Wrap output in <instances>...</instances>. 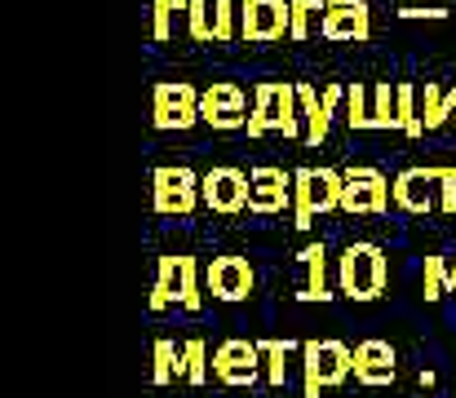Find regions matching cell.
Instances as JSON below:
<instances>
[{
    "label": "cell",
    "mask_w": 456,
    "mask_h": 398,
    "mask_svg": "<svg viewBox=\"0 0 456 398\" xmlns=\"http://www.w3.org/2000/svg\"><path fill=\"white\" fill-rule=\"evenodd\" d=\"M266 133L305 137L302 102H297V85H293V80H262V85L253 89V116H248V137H266Z\"/></svg>",
    "instance_id": "cell-1"
},
{
    "label": "cell",
    "mask_w": 456,
    "mask_h": 398,
    "mask_svg": "<svg viewBox=\"0 0 456 398\" xmlns=\"http://www.w3.org/2000/svg\"><path fill=\"white\" fill-rule=\"evenodd\" d=\"M390 283V262L377 244L359 240V244H346V253L337 257V288L341 296L350 301H377Z\"/></svg>",
    "instance_id": "cell-2"
},
{
    "label": "cell",
    "mask_w": 456,
    "mask_h": 398,
    "mask_svg": "<svg viewBox=\"0 0 456 398\" xmlns=\"http://www.w3.org/2000/svg\"><path fill=\"white\" fill-rule=\"evenodd\" d=\"M341 195H346L341 168H297L293 173V226L310 231L314 217L341 208Z\"/></svg>",
    "instance_id": "cell-3"
},
{
    "label": "cell",
    "mask_w": 456,
    "mask_h": 398,
    "mask_svg": "<svg viewBox=\"0 0 456 398\" xmlns=\"http://www.w3.org/2000/svg\"><path fill=\"white\" fill-rule=\"evenodd\" d=\"M354 377V350L346 341H302V390L319 398L332 386H346Z\"/></svg>",
    "instance_id": "cell-4"
},
{
    "label": "cell",
    "mask_w": 456,
    "mask_h": 398,
    "mask_svg": "<svg viewBox=\"0 0 456 398\" xmlns=\"http://www.w3.org/2000/svg\"><path fill=\"white\" fill-rule=\"evenodd\" d=\"M200 177H204V173H195V168H186V164H159L151 173L155 213H164V217H191V213L204 204Z\"/></svg>",
    "instance_id": "cell-5"
},
{
    "label": "cell",
    "mask_w": 456,
    "mask_h": 398,
    "mask_svg": "<svg viewBox=\"0 0 456 398\" xmlns=\"http://www.w3.org/2000/svg\"><path fill=\"white\" fill-rule=\"evenodd\" d=\"M151 125L159 133H186L200 120V89L186 80H159L151 93Z\"/></svg>",
    "instance_id": "cell-6"
},
{
    "label": "cell",
    "mask_w": 456,
    "mask_h": 398,
    "mask_svg": "<svg viewBox=\"0 0 456 398\" xmlns=\"http://www.w3.org/2000/svg\"><path fill=\"white\" fill-rule=\"evenodd\" d=\"M346 173V195H341V213L359 217V213H372V217H386L390 204H395V182H386L381 168L372 164H354V168H341Z\"/></svg>",
    "instance_id": "cell-7"
},
{
    "label": "cell",
    "mask_w": 456,
    "mask_h": 398,
    "mask_svg": "<svg viewBox=\"0 0 456 398\" xmlns=\"http://www.w3.org/2000/svg\"><path fill=\"white\" fill-rule=\"evenodd\" d=\"M293 31V0H240V40L271 45Z\"/></svg>",
    "instance_id": "cell-8"
},
{
    "label": "cell",
    "mask_w": 456,
    "mask_h": 398,
    "mask_svg": "<svg viewBox=\"0 0 456 398\" xmlns=\"http://www.w3.org/2000/svg\"><path fill=\"white\" fill-rule=\"evenodd\" d=\"M248 102H244V89L235 80H213L204 93H200V120L217 133H235L248 129Z\"/></svg>",
    "instance_id": "cell-9"
},
{
    "label": "cell",
    "mask_w": 456,
    "mask_h": 398,
    "mask_svg": "<svg viewBox=\"0 0 456 398\" xmlns=\"http://www.w3.org/2000/svg\"><path fill=\"white\" fill-rule=\"evenodd\" d=\"M213 377H217L222 386H235V390L257 386V377H266V368H262V345H257V341H244V337L222 341V345L213 350Z\"/></svg>",
    "instance_id": "cell-10"
},
{
    "label": "cell",
    "mask_w": 456,
    "mask_h": 398,
    "mask_svg": "<svg viewBox=\"0 0 456 398\" xmlns=\"http://www.w3.org/2000/svg\"><path fill=\"white\" fill-rule=\"evenodd\" d=\"M200 191H204V208H208V213L235 217V213L248 208V173L235 168V164H213V168L200 177Z\"/></svg>",
    "instance_id": "cell-11"
},
{
    "label": "cell",
    "mask_w": 456,
    "mask_h": 398,
    "mask_svg": "<svg viewBox=\"0 0 456 398\" xmlns=\"http://www.w3.org/2000/svg\"><path fill=\"white\" fill-rule=\"evenodd\" d=\"M257 288V270L248 265V257L222 253L204 265V292H213L217 301H248Z\"/></svg>",
    "instance_id": "cell-12"
},
{
    "label": "cell",
    "mask_w": 456,
    "mask_h": 398,
    "mask_svg": "<svg viewBox=\"0 0 456 398\" xmlns=\"http://www.w3.org/2000/svg\"><path fill=\"white\" fill-rule=\"evenodd\" d=\"M297 102H302V120H305L302 142L319 146V142H328V133H332V116L346 107V85H328V89L319 93L314 85L297 80Z\"/></svg>",
    "instance_id": "cell-13"
},
{
    "label": "cell",
    "mask_w": 456,
    "mask_h": 398,
    "mask_svg": "<svg viewBox=\"0 0 456 398\" xmlns=\"http://www.w3.org/2000/svg\"><path fill=\"white\" fill-rule=\"evenodd\" d=\"M323 40H341V45H363L372 36V13L368 0H328L323 22H319Z\"/></svg>",
    "instance_id": "cell-14"
},
{
    "label": "cell",
    "mask_w": 456,
    "mask_h": 398,
    "mask_svg": "<svg viewBox=\"0 0 456 398\" xmlns=\"http://www.w3.org/2000/svg\"><path fill=\"white\" fill-rule=\"evenodd\" d=\"M439 182H444V168L426 164V168H403L395 177V208L403 213H435L439 208Z\"/></svg>",
    "instance_id": "cell-15"
},
{
    "label": "cell",
    "mask_w": 456,
    "mask_h": 398,
    "mask_svg": "<svg viewBox=\"0 0 456 398\" xmlns=\"http://www.w3.org/2000/svg\"><path fill=\"white\" fill-rule=\"evenodd\" d=\"M293 208V173L262 164L248 173V213H284Z\"/></svg>",
    "instance_id": "cell-16"
},
{
    "label": "cell",
    "mask_w": 456,
    "mask_h": 398,
    "mask_svg": "<svg viewBox=\"0 0 456 398\" xmlns=\"http://www.w3.org/2000/svg\"><path fill=\"white\" fill-rule=\"evenodd\" d=\"M395 377H399V354L390 341L368 337L354 345V381L359 386H390Z\"/></svg>",
    "instance_id": "cell-17"
},
{
    "label": "cell",
    "mask_w": 456,
    "mask_h": 398,
    "mask_svg": "<svg viewBox=\"0 0 456 398\" xmlns=\"http://www.w3.org/2000/svg\"><path fill=\"white\" fill-rule=\"evenodd\" d=\"M297 262L305 265V283L297 301H332V279H328V248L323 244H305Z\"/></svg>",
    "instance_id": "cell-18"
},
{
    "label": "cell",
    "mask_w": 456,
    "mask_h": 398,
    "mask_svg": "<svg viewBox=\"0 0 456 398\" xmlns=\"http://www.w3.org/2000/svg\"><path fill=\"white\" fill-rule=\"evenodd\" d=\"M262 345V368H266V386H275V390H284L289 386V354L293 350H302L297 341H257Z\"/></svg>",
    "instance_id": "cell-19"
},
{
    "label": "cell",
    "mask_w": 456,
    "mask_h": 398,
    "mask_svg": "<svg viewBox=\"0 0 456 398\" xmlns=\"http://www.w3.org/2000/svg\"><path fill=\"white\" fill-rule=\"evenodd\" d=\"M177 305L191 314L204 305V270L195 257H177Z\"/></svg>",
    "instance_id": "cell-20"
},
{
    "label": "cell",
    "mask_w": 456,
    "mask_h": 398,
    "mask_svg": "<svg viewBox=\"0 0 456 398\" xmlns=\"http://www.w3.org/2000/svg\"><path fill=\"white\" fill-rule=\"evenodd\" d=\"M155 386H173V381H186V359H182V345L159 337L155 341V372H151Z\"/></svg>",
    "instance_id": "cell-21"
},
{
    "label": "cell",
    "mask_w": 456,
    "mask_h": 398,
    "mask_svg": "<svg viewBox=\"0 0 456 398\" xmlns=\"http://www.w3.org/2000/svg\"><path fill=\"white\" fill-rule=\"evenodd\" d=\"M372 129H399V85H372Z\"/></svg>",
    "instance_id": "cell-22"
},
{
    "label": "cell",
    "mask_w": 456,
    "mask_h": 398,
    "mask_svg": "<svg viewBox=\"0 0 456 398\" xmlns=\"http://www.w3.org/2000/svg\"><path fill=\"white\" fill-rule=\"evenodd\" d=\"M186 9H191V0H151V40L155 45L173 40V22H177V18L186 22Z\"/></svg>",
    "instance_id": "cell-23"
},
{
    "label": "cell",
    "mask_w": 456,
    "mask_h": 398,
    "mask_svg": "<svg viewBox=\"0 0 456 398\" xmlns=\"http://www.w3.org/2000/svg\"><path fill=\"white\" fill-rule=\"evenodd\" d=\"M421 125L426 133L430 129H444V125H452V111H448V93L435 85V80H426L421 85Z\"/></svg>",
    "instance_id": "cell-24"
},
{
    "label": "cell",
    "mask_w": 456,
    "mask_h": 398,
    "mask_svg": "<svg viewBox=\"0 0 456 398\" xmlns=\"http://www.w3.org/2000/svg\"><path fill=\"white\" fill-rule=\"evenodd\" d=\"M346 125L354 133L372 129V89L368 85H346Z\"/></svg>",
    "instance_id": "cell-25"
},
{
    "label": "cell",
    "mask_w": 456,
    "mask_h": 398,
    "mask_svg": "<svg viewBox=\"0 0 456 398\" xmlns=\"http://www.w3.org/2000/svg\"><path fill=\"white\" fill-rule=\"evenodd\" d=\"M417 98H421V89L403 80V85H399V133H403V137H421V133H426Z\"/></svg>",
    "instance_id": "cell-26"
},
{
    "label": "cell",
    "mask_w": 456,
    "mask_h": 398,
    "mask_svg": "<svg viewBox=\"0 0 456 398\" xmlns=\"http://www.w3.org/2000/svg\"><path fill=\"white\" fill-rule=\"evenodd\" d=\"M177 301V257H159V270H155V288H151V310L159 314L164 305Z\"/></svg>",
    "instance_id": "cell-27"
},
{
    "label": "cell",
    "mask_w": 456,
    "mask_h": 398,
    "mask_svg": "<svg viewBox=\"0 0 456 398\" xmlns=\"http://www.w3.org/2000/svg\"><path fill=\"white\" fill-rule=\"evenodd\" d=\"M323 9H328V0H293V31H289V40H310L314 22H323Z\"/></svg>",
    "instance_id": "cell-28"
},
{
    "label": "cell",
    "mask_w": 456,
    "mask_h": 398,
    "mask_svg": "<svg viewBox=\"0 0 456 398\" xmlns=\"http://www.w3.org/2000/svg\"><path fill=\"white\" fill-rule=\"evenodd\" d=\"M186 36L200 40V45H217V36H213V4L208 0H191V9H186Z\"/></svg>",
    "instance_id": "cell-29"
},
{
    "label": "cell",
    "mask_w": 456,
    "mask_h": 398,
    "mask_svg": "<svg viewBox=\"0 0 456 398\" xmlns=\"http://www.w3.org/2000/svg\"><path fill=\"white\" fill-rule=\"evenodd\" d=\"M213 36L217 45H231L240 36V0H213Z\"/></svg>",
    "instance_id": "cell-30"
},
{
    "label": "cell",
    "mask_w": 456,
    "mask_h": 398,
    "mask_svg": "<svg viewBox=\"0 0 456 398\" xmlns=\"http://www.w3.org/2000/svg\"><path fill=\"white\" fill-rule=\"evenodd\" d=\"M448 270H452L448 257H426V265H421V296L426 301H439L448 292Z\"/></svg>",
    "instance_id": "cell-31"
},
{
    "label": "cell",
    "mask_w": 456,
    "mask_h": 398,
    "mask_svg": "<svg viewBox=\"0 0 456 398\" xmlns=\"http://www.w3.org/2000/svg\"><path fill=\"white\" fill-rule=\"evenodd\" d=\"M182 359H186V381L204 386L208 381V345L200 337H191V341H182Z\"/></svg>",
    "instance_id": "cell-32"
},
{
    "label": "cell",
    "mask_w": 456,
    "mask_h": 398,
    "mask_svg": "<svg viewBox=\"0 0 456 398\" xmlns=\"http://www.w3.org/2000/svg\"><path fill=\"white\" fill-rule=\"evenodd\" d=\"M439 213H456V168H444V182H439Z\"/></svg>",
    "instance_id": "cell-33"
},
{
    "label": "cell",
    "mask_w": 456,
    "mask_h": 398,
    "mask_svg": "<svg viewBox=\"0 0 456 398\" xmlns=\"http://www.w3.org/2000/svg\"><path fill=\"white\" fill-rule=\"evenodd\" d=\"M399 18H448V9H426V4H408V9H399Z\"/></svg>",
    "instance_id": "cell-34"
},
{
    "label": "cell",
    "mask_w": 456,
    "mask_h": 398,
    "mask_svg": "<svg viewBox=\"0 0 456 398\" xmlns=\"http://www.w3.org/2000/svg\"><path fill=\"white\" fill-rule=\"evenodd\" d=\"M417 381H421V386H426V390H435V386H439V377H435V372H430V368H421V377H417Z\"/></svg>",
    "instance_id": "cell-35"
},
{
    "label": "cell",
    "mask_w": 456,
    "mask_h": 398,
    "mask_svg": "<svg viewBox=\"0 0 456 398\" xmlns=\"http://www.w3.org/2000/svg\"><path fill=\"white\" fill-rule=\"evenodd\" d=\"M448 111H452V125H456V85L448 89Z\"/></svg>",
    "instance_id": "cell-36"
},
{
    "label": "cell",
    "mask_w": 456,
    "mask_h": 398,
    "mask_svg": "<svg viewBox=\"0 0 456 398\" xmlns=\"http://www.w3.org/2000/svg\"><path fill=\"white\" fill-rule=\"evenodd\" d=\"M448 292H456V257H452V270H448Z\"/></svg>",
    "instance_id": "cell-37"
}]
</instances>
